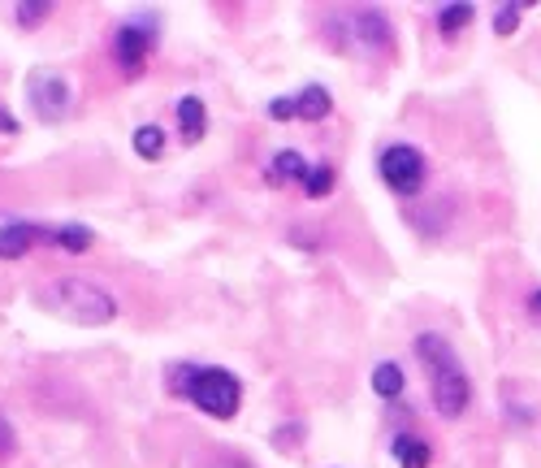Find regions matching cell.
<instances>
[{"instance_id":"1","label":"cell","mask_w":541,"mask_h":468,"mask_svg":"<svg viewBox=\"0 0 541 468\" xmlns=\"http://www.w3.org/2000/svg\"><path fill=\"white\" fill-rule=\"evenodd\" d=\"M169 390L187 395L195 408L217 416V421H230L243 408V382L230 369H217V364H174L169 369Z\"/></svg>"},{"instance_id":"2","label":"cell","mask_w":541,"mask_h":468,"mask_svg":"<svg viewBox=\"0 0 541 468\" xmlns=\"http://www.w3.org/2000/svg\"><path fill=\"white\" fill-rule=\"evenodd\" d=\"M35 304L52 312L61 321H78V325H109L117 317V299L91 278H52L35 291Z\"/></svg>"},{"instance_id":"3","label":"cell","mask_w":541,"mask_h":468,"mask_svg":"<svg viewBox=\"0 0 541 468\" xmlns=\"http://www.w3.org/2000/svg\"><path fill=\"white\" fill-rule=\"evenodd\" d=\"M416 356H420V364L429 369L433 408H438L446 421L464 416L468 403H472V382H468L464 364H459V356H455V347L446 343L442 334H420V338H416Z\"/></svg>"},{"instance_id":"4","label":"cell","mask_w":541,"mask_h":468,"mask_svg":"<svg viewBox=\"0 0 541 468\" xmlns=\"http://www.w3.org/2000/svg\"><path fill=\"white\" fill-rule=\"evenodd\" d=\"M329 26H334V35L347 39V48H355L360 57H381V52H390L394 31H390L386 13H377V9H351Z\"/></svg>"},{"instance_id":"5","label":"cell","mask_w":541,"mask_h":468,"mask_svg":"<svg viewBox=\"0 0 541 468\" xmlns=\"http://www.w3.org/2000/svg\"><path fill=\"white\" fill-rule=\"evenodd\" d=\"M377 174L394 195H416L425 187V156H420L412 143H390V148H381V156H377Z\"/></svg>"},{"instance_id":"6","label":"cell","mask_w":541,"mask_h":468,"mask_svg":"<svg viewBox=\"0 0 541 468\" xmlns=\"http://www.w3.org/2000/svg\"><path fill=\"white\" fill-rule=\"evenodd\" d=\"M35 243H57V226L26 221V217L5 213V208H0V260H18V256L31 252Z\"/></svg>"},{"instance_id":"7","label":"cell","mask_w":541,"mask_h":468,"mask_svg":"<svg viewBox=\"0 0 541 468\" xmlns=\"http://www.w3.org/2000/svg\"><path fill=\"white\" fill-rule=\"evenodd\" d=\"M26 96H31L35 113L44 117V122H61V117L70 113V104H74L70 83H65L61 74H44V70L26 78Z\"/></svg>"},{"instance_id":"8","label":"cell","mask_w":541,"mask_h":468,"mask_svg":"<svg viewBox=\"0 0 541 468\" xmlns=\"http://www.w3.org/2000/svg\"><path fill=\"white\" fill-rule=\"evenodd\" d=\"M152 22L148 18H130V22H122L113 31V57H117V65H122L126 74H139V65L148 61V52H152Z\"/></svg>"},{"instance_id":"9","label":"cell","mask_w":541,"mask_h":468,"mask_svg":"<svg viewBox=\"0 0 541 468\" xmlns=\"http://www.w3.org/2000/svg\"><path fill=\"white\" fill-rule=\"evenodd\" d=\"M308 174H312V165L303 161L295 148H282V152H277L273 161L265 165V178L273 182V187H286V182H308Z\"/></svg>"},{"instance_id":"10","label":"cell","mask_w":541,"mask_h":468,"mask_svg":"<svg viewBox=\"0 0 541 468\" xmlns=\"http://www.w3.org/2000/svg\"><path fill=\"white\" fill-rule=\"evenodd\" d=\"M178 130H182V143H200L204 130H208V109L200 96H182L178 100Z\"/></svg>"},{"instance_id":"11","label":"cell","mask_w":541,"mask_h":468,"mask_svg":"<svg viewBox=\"0 0 541 468\" xmlns=\"http://www.w3.org/2000/svg\"><path fill=\"white\" fill-rule=\"evenodd\" d=\"M390 455H394V464L399 468H429L433 464V447L425 438H416V434H394Z\"/></svg>"},{"instance_id":"12","label":"cell","mask_w":541,"mask_h":468,"mask_svg":"<svg viewBox=\"0 0 541 468\" xmlns=\"http://www.w3.org/2000/svg\"><path fill=\"white\" fill-rule=\"evenodd\" d=\"M329 113H334V96H329L321 83H308L295 96V117H303V122H321Z\"/></svg>"},{"instance_id":"13","label":"cell","mask_w":541,"mask_h":468,"mask_svg":"<svg viewBox=\"0 0 541 468\" xmlns=\"http://www.w3.org/2000/svg\"><path fill=\"white\" fill-rule=\"evenodd\" d=\"M373 390L381 399H399L403 395V369L394 360H381L373 369Z\"/></svg>"},{"instance_id":"14","label":"cell","mask_w":541,"mask_h":468,"mask_svg":"<svg viewBox=\"0 0 541 468\" xmlns=\"http://www.w3.org/2000/svg\"><path fill=\"white\" fill-rule=\"evenodd\" d=\"M135 152L143 161H161L165 156V130L161 126H139L135 130Z\"/></svg>"},{"instance_id":"15","label":"cell","mask_w":541,"mask_h":468,"mask_svg":"<svg viewBox=\"0 0 541 468\" xmlns=\"http://www.w3.org/2000/svg\"><path fill=\"white\" fill-rule=\"evenodd\" d=\"M472 5H446L442 13H438V26H442V35H455V31H464V26L472 22Z\"/></svg>"},{"instance_id":"16","label":"cell","mask_w":541,"mask_h":468,"mask_svg":"<svg viewBox=\"0 0 541 468\" xmlns=\"http://www.w3.org/2000/svg\"><path fill=\"white\" fill-rule=\"evenodd\" d=\"M303 191H308L312 200L329 195V191H334V169H329V165H312V174H308V182H303Z\"/></svg>"},{"instance_id":"17","label":"cell","mask_w":541,"mask_h":468,"mask_svg":"<svg viewBox=\"0 0 541 468\" xmlns=\"http://www.w3.org/2000/svg\"><path fill=\"white\" fill-rule=\"evenodd\" d=\"M48 13H52V5H44V0H22V5H18V22L22 26H39Z\"/></svg>"},{"instance_id":"18","label":"cell","mask_w":541,"mask_h":468,"mask_svg":"<svg viewBox=\"0 0 541 468\" xmlns=\"http://www.w3.org/2000/svg\"><path fill=\"white\" fill-rule=\"evenodd\" d=\"M520 13H524V5H520V0H511V5L494 18V31L498 35H511V31H516V22H520Z\"/></svg>"},{"instance_id":"19","label":"cell","mask_w":541,"mask_h":468,"mask_svg":"<svg viewBox=\"0 0 541 468\" xmlns=\"http://www.w3.org/2000/svg\"><path fill=\"white\" fill-rule=\"evenodd\" d=\"M13 447H18V434H13V425H9V416H0V460H9Z\"/></svg>"},{"instance_id":"20","label":"cell","mask_w":541,"mask_h":468,"mask_svg":"<svg viewBox=\"0 0 541 468\" xmlns=\"http://www.w3.org/2000/svg\"><path fill=\"white\" fill-rule=\"evenodd\" d=\"M0 130H5V135H18V122H13V113H5V109H0Z\"/></svg>"}]
</instances>
